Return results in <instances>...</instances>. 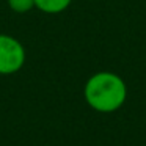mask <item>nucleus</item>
I'll list each match as a JSON object with an SVG mask.
<instances>
[{"label":"nucleus","instance_id":"obj_3","mask_svg":"<svg viewBox=\"0 0 146 146\" xmlns=\"http://www.w3.org/2000/svg\"><path fill=\"white\" fill-rule=\"evenodd\" d=\"M69 3L71 0H35V7L49 14L61 13L69 7Z\"/></svg>","mask_w":146,"mask_h":146},{"label":"nucleus","instance_id":"obj_1","mask_svg":"<svg viewBox=\"0 0 146 146\" xmlns=\"http://www.w3.org/2000/svg\"><path fill=\"white\" fill-rule=\"evenodd\" d=\"M126 85L113 72H98L85 85V99L94 110L108 113L115 111L126 101Z\"/></svg>","mask_w":146,"mask_h":146},{"label":"nucleus","instance_id":"obj_2","mask_svg":"<svg viewBox=\"0 0 146 146\" xmlns=\"http://www.w3.org/2000/svg\"><path fill=\"white\" fill-rule=\"evenodd\" d=\"M25 63V50L17 39L0 35V74H14Z\"/></svg>","mask_w":146,"mask_h":146},{"label":"nucleus","instance_id":"obj_4","mask_svg":"<svg viewBox=\"0 0 146 146\" xmlns=\"http://www.w3.org/2000/svg\"><path fill=\"white\" fill-rule=\"evenodd\" d=\"M8 5L16 13H27L35 7V0H8Z\"/></svg>","mask_w":146,"mask_h":146}]
</instances>
